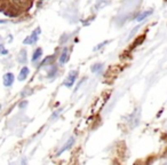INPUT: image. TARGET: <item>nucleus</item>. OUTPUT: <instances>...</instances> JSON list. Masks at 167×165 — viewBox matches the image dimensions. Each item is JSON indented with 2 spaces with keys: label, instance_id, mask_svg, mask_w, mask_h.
I'll list each match as a JSON object with an SVG mask.
<instances>
[{
  "label": "nucleus",
  "instance_id": "obj_1",
  "mask_svg": "<svg viewBox=\"0 0 167 165\" xmlns=\"http://www.w3.org/2000/svg\"><path fill=\"white\" fill-rule=\"evenodd\" d=\"M12 3L17 9L29 10L32 6V0H12Z\"/></svg>",
  "mask_w": 167,
  "mask_h": 165
},
{
  "label": "nucleus",
  "instance_id": "obj_2",
  "mask_svg": "<svg viewBox=\"0 0 167 165\" xmlns=\"http://www.w3.org/2000/svg\"><path fill=\"white\" fill-rule=\"evenodd\" d=\"M40 34V29H36V30L32 32V34L29 36V37H27L25 39H24V44L25 45H32V44H36V41L38 40V34Z\"/></svg>",
  "mask_w": 167,
  "mask_h": 165
},
{
  "label": "nucleus",
  "instance_id": "obj_3",
  "mask_svg": "<svg viewBox=\"0 0 167 165\" xmlns=\"http://www.w3.org/2000/svg\"><path fill=\"white\" fill-rule=\"evenodd\" d=\"M77 76H78V72L77 71H71L69 76L65 78V80H64V86H67V87H71L72 85L74 84V81L77 79Z\"/></svg>",
  "mask_w": 167,
  "mask_h": 165
},
{
  "label": "nucleus",
  "instance_id": "obj_4",
  "mask_svg": "<svg viewBox=\"0 0 167 165\" xmlns=\"http://www.w3.org/2000/svg\"><path fill=\"white\" fill-rule=\"evenodd\" d=\"M3 85L5 86H12V84L14 83V75L12 74V72H7V74H5L3 75Z\"/></svg>",
  "mask_w": 167,
  "mask_h": 165
},
{
  "label": "nucleus",
  "instance_id": "obj_5",
  "mask_svg": "<svg viewBox=\"0 0 167 165\" xmlns=\"http://www.w3.org/2000/svg\"><path fill=\"white\" fill-rule=\"evenodd\" d=\"M73 143H74V138H70V139H69V140L67 141V143H65V145L63 146V148H62V149L60 150V152H57V156H60L61 154H62V152H64L65 150H68V149H70L71 147L73 146Z\"/></svg>",
  "mask_w": 167,
  "mask_h": 165
},
{
  "label": "nucleus",
  "instance_id": "obj_6",
  "mask_svg": "<svg viewBox=\"0 0 167 165\" xmlns=\"http://www.w3.org/2000/svg\"><path fill=\"white\" fill-rule=\"evenodd\" d=\"M30 74V70H29V68L28 67H23L21 69L20 71V75H18V80L20 81H23L25 80V78L28 77V75Z\"/></svg>",
  "mask_w": 167,
  "mask_h": 165
},
{
  "label": "nucleus",
  "instance_id": "obj_7",
  "mask_svg": "<svg viewBox=\"0 0 167 165\" xmlns=\"http://www.w3.org/2000/svg\"><path fill=\"white\" fill-rule=\"evenodd\" d=\"M3 13L6 14L7 16H10V17H14V16H17L18 15V9L16 8H14V7H8Z\"/></svg>",
  "mask_w": 167,
  "mask_h": 165
},
{
  "label": "nucleus",
  "instance_id": "obj_8",
  "mask_svg": "<svg viewBox=\"0 0 167 165\" xmlns=\"http://www.w3.org/2000/svg\"><path fill=\"white\" fill-rule=\"evenodd\" d=\"M54 60H55V56L54 55H49V56H47L45 60L41 62V67H43V65H50V64L54 63Z\"/></svg>",
  "mask_w": 167,
  "mask_h": 165
},
{
  "label": "nucleus",
  "instance_id": "obj_9",
  "mask_svg": "<svg viewBox=\"0 0 167 165\" xmlns=\"http://www.w3.org/2000/svg\"><path fill=\"white\" fill-rule=\"evenodd\" d=\"M152 14V10H149V12H143V13H141L140 15H137V17L135 18V20L137 21V22H142V21L144 20V18H147L149 15H151Z\"/></svg>",
  "mask_w": 167,
  "mask_h": 165
},
{
  "label": "nucleus",
  "instance_id": "obj_10",
  "mask_svg": "<svg viewBox=\"0 0 167 165\" xmlns=\"http://www.w3.org/2000/svg\"><path fill=\"white\" fill-rule=\"evenodd\" d=\"M18 61L20 63H25L27 62V51L25 49H22L18 54Z\"/></svg>",
  "mask_w": 167,
  "mask_h": 165
},
{
  "label": "nucleus",
  "instance_id": "obj_11",
  "mask_svg": "<svg viewBox=\"0 0 167 165\" xmlns=\"http://www.w3.org/2000/svg\"><path fill=\"white\" fill-rule=\"evenodd\" d=\"M67 60H68V48H64V51L62 52V54L60 56V62L63 64L67 62Z\"/></svg>",
  "mask_w": 167,
  "mask_h": 165
},
{
  "label": "nucleus",
  "instance_id": "obj_12",
  "mask_svg": "<svg viewBox=\"0 0 167 165\" xmlns=\"http://www.w3.org/2000/svg\"><path fill=\"white\" fill-rule=\"evenodd\" d=\"M43 55V49L41 48H38V49H36L33 53V56H32V61H37L39 57Z\"/></svg>",
  "mask_w": 167,
  "mask_h": 165
},
{
  "label": "nucleus",
  "instance_id": "obj_13",
  "mask_svg": "<svg viewBox=\"0 0 167 165\" xmlns=\"http://www.w3.org/2000/svg\"><path fill=\"white\" fill-rule=\"evenodd\" d=\"M101 69H102V64H101V63H96V64H94L93 67L90 68V70L93 71L94 74H95V72H99V71H100Z\"/></svg>",
  "mask_w": 167,
  "mask_h": 165
},
{
  "label": "nucleus",
  "instance_id": "obj_14",
  "mask_svg": "<svg viewBox=\"0 0 167 165\" xmlns=\"http://www.w3.org/2000/svg\"><path fill=\"white\" fill-rule=\"evenodd\" d=\"M107 3H108V1H105V0H99V3H97V5H96V9H99L101 7H104Z\"/></svg>",
  "mask_w": 167,
  "mask_h": 165
},
{
  "label": "nucleus",
  "instance_id": "obj_15",
  "mask_svg": "<svg viewBox=\"0 0 167 165\" xmlns=\"http://www.w3.org/2000/svg\"><path fill=\"white\" fill-rule=\"evenodd\" d=\"M143 40H144V36H141L140 40H139V38H137L136 40H135V43L133 44V47H136L137 45H141L142 43H143Z\"/></svg>",
  "mask_w": 167,
  "mask_h": 165
},
{
  "label": "nucleus",
  "instance_id": "obj_16",
  "mask_svg": "<svg viewBox=\"0 0 167 165\" xmlns=\"http://www.w3.org/2000/svg\"><path fill=\"white\" fill-rule=\"evenodd\" d=\"M0 53H1V54H3V55H6L7 53H8V51H7L6 48L3 47V45H0Z\"/></svg>",
  "mask_w": 167,
  "mask_h": 165
},
{
  "label": "nucleus",
  "instance_id": "obj_17",
  "mask_svg": "<svg viewBox=\"0 0 167 165\" xmlns=\"http://www.w3.org/2000/svg\"><path fill=\"white\" fill-rule=\"evenodd\" d=\"M56 71H57L56 68H54L53 70H50V71H49V75H48V77H53V76H55V74H56Z\"/></svg>",
  "mask_w": 167,
  "mask_h": 165
},
{
  "label": "nucleus",
  "instance_id": "obj_18",
  "mask_svg": "<svg viewBox=\"0 0 167 165\" xmlns=\"http://www.w3.org/2000/svg\"><path fill=\"white\" fill-rule=\"evenodd\" d=\"M27 105H28V102L27 101H23L22 103H20V105H18V107H20V108H24V107H25Z\"/></svg>",
  "mask_w": 167,
  "mask_h": 165
},
{
  "label": "nucleus",
  "instance_id": "obj_19",
  "mask_svg": "<svg viewBox=\"0 0 167 165\" xmlns=\"http://www.w3.org/2000/svg\"><path fill=\"white\" fill-rule=\"evenodd\" d=\"M0 23H5V21H0Z\"/></svg>",
  "mask_w": 167,
  "mask_h": 165
},
{
  "label": "nucleus",
  "instance_id": "obj_20",
  "mask_svg": "<svg viewBox=\"0 0 167 165\" xmlns=\"http://www.w3.org/2000/svg\"><path fill=\"white\" fill-rule=\"evenodd\" d=\"M0 107H1V106H0Z\"/></svg>",
  "mask_w": 167,
  "mask_h": 165
}]
</instances>
